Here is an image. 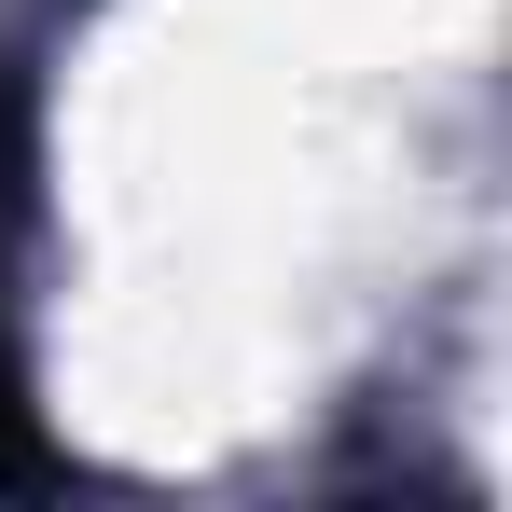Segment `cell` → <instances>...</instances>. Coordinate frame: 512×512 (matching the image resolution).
<instances>
[{
  "instance_id": "cell-1",
  "label": "cell",
  "mask_w": 512,
  "mask_h": 512,
  "mask_svg": "<svg viewBox=\"0 0 512 512\" xmlns=\"http://www.w3.org/2000/svg\"><path fill=\"white\" fill-rule=\"evenodd\" d=\"M28 125H42V70L0 56V471H42L28 457V374H14V222H28Z\"/></svg>"
}]
</instances>
